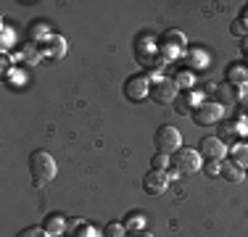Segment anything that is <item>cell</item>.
I'll use <instances>...</instances> for the list:
<instances>
[{"mask_svg":"<svg viewBox=\"0 0 248 237\" xmlns=\"http://www.w3.org/2000/svg\"><path fill=\"white\" fill-rule=\"evenodd\" d=\"M158 45H167V47H172V50L185 53L187 40H185V34H182V32H177V29H167V32L161 34V40H158Z\"/></svg>","mask_w":248,"mask_h":237,"instance_id":"cell-15","label":"cell"},{"mask_svg":"<svg viewBox=\"0 0 248 237\" xmlns=\"http://www.w3.org/2000/svg\"><path fill=\"white\" fill-rule=\"evenodd\" d=\"M45 232H48L50 237H61L63 235V229H66V219L61 216V213H50L48 219H45Z\"/></svg>","mask_w":248,"mask_h":237,"instance_id":"cell-16","label":"cell"},{"mask_svg":"<svg viewBox=\"0 0 248 237\" xmlns=\"http://www.w3.org/2000/svg\"><path fill=\"white\" fill-rule=\"evenodd\" d=\"M217 103L219 105H224V108H227V105H232L235 100H238V90H235L232 85H227V82H224V85H217Z\"/></svg>","mask_w":248,"mask_h":237,"instance_id":"cell-17","label":"cell"},{"mask_svg":"<svg viewBox=\"0 0 248 237\" xmlns=\"http://www.w3.org/2000/svg\"><path fill=\"white\" fill-rule=\"evenodd\" d=\"M201 103H203V92H198V90H185V92L177 95V100H174V111H177L180 116H190Z\"/></svg>","mask_w":248,"mask_h":237,"instance_id":"cell-10","label":"cell"},{"mask_svg":"<svg viewBox=\"0 0 248 237\" xmlns=\"http://www.w3.org/2000/svg\"><path fill=\"white\" fill-rule=\"evenodd\" d=\"M16 58H19V61H24L27 66H34V63H40V58H43V50H40V47H34V45H27Z\"/></svg>","mask_w":248,"mask_h":237,"instance_id":"cell-21","label":"cell"},{"mask_svg":"<svg viewBox=\"0 0 248 237\" xmlns=\"http://www.w3.org/2000/svg\"><path fill=\"white\" fill-rule=\"evenodd\" d=\"M201 156L206 158V161H224V156H227V142H222V137H203L198 145Z\"/></svg>","mask_w":248,"mask_h":237,"instance_id":"cell-9","label":"cell"},{"mask_svg":"<svg viewBox=\"0 0 248 237\" xmlns=\"http://www.w3.org/2000/svg\"><path fill=\"white\" fill-rule=\"evenodd\" d=\"M203 171H206V177H222V161H206L203 163Z\"/></svg>","mask_w":248,"mask_h":237,"instance_id":"cell-27","label":"cell"},{"mask_svg":"<svg viewBox=\"0 0 248 237\" xmlns=\"http://www.w3.org/2000/svg\"><path fill=\"white\" fill-rule=\"evenodd\" d=\"M248 53V37H243V56Z\"/></svg>","mask_w":248,"mask_h":237,"instance_id":"cell-32","label":"cell"},{"mask_svg":"<svg viewBox=\"0 0 248 237\" xmlns=\"http://www.w3.org/2000/svg\"><path fill=\"white\" fill-rule=\"evenodd\" d=\"M243 171H246V169H240L235 161H222V177H224L227 182H232V185H238V182L246 179Z\"/></svg>","mask_w":248,"mask_h":237,"instance_id":"cell-18","label":"cell"},{"mask_svg":"<svg viewBox=\"0 0 248 237\" xmlns=\"http://www.w3.org/2000/svg\"><path fill=\"white\" fill-rule=\"evenodd\" d=\"M177 95H180V90H177L174 79H169V76H161V79L151 82V95H148V98L153 100V103H158V105L174 103Z\"/></svg>","mask_w":248,"mask_h":237,"instance_id":"cell-7","label":"cell"},{"mask_svg":"<svg viewBox=\"0 0 248 237\" xmlns=\"http://www.w3.org/2000/svg\"><path fill=\"white\" fill-rule=\"evenodd\" d=\"M240 21H243L246 27H248V5H246V8H243V14H240Z\"/></svg>","mask_w":248,"mask_h":237,"instance_id":"cell-31","label":"cell"},{"mask_svg":"<svg viewBox=\"0 0 248 237\" xmlns=\"http://www.w3.org/2000/svg\"><path fill=\"white\" fill-rule=\"evenodd\" d=\"M124 95H127L129 103H143L151 95V79L148 74H132L124 82Z\"/></svg>","mask_w":248,"mask_h":237,"instance_id":"cell-6","label":"cell"},{"mask_svg":"<svg viewBox=\"0 0 248 237\" xmlns=\"http://www.w3.org/2000/svg\"><path fill=\"white\" fill-rule=\"evenodd\" d=\"M72 237H100V235L90 222H77L72 227Z\"/></svg>","mask_w":248,"mask_h":237,"instance_id":"cell-22","label":"cell"},{"mask_svg":"<svg viewBox=\"0 0 248 237\" xmlns=\"http://www.w3.org/2000/svg\"><path fill=\"white\" fill-rule=\"evenodd\" d=\"M153 145H156L158 153L174 156V153L182 148V134H180V129L172 127V124H164V127H158L156 134H153Z\"/></svg>","mask_w":248,"mask_h":237,"instance_id":"cell-3","label":"cell"},{"mask_svg":"<svg viewBox=\"0 0 248 237\" xmlns=\"http://www.w3.org/2000/svg\"><path fill=\"white\" fill-rule=\"evenodd\" d=\"M103 237H127V227L122 222H108L103 227Z\"/></svg>","mask_w":248,"mask_h":237,"instance_id":"cell-25","label":"cell"},{"mask_svg":"<svg viewBox=\"0 0 248 237\" xmlns=\"http://www.w3.org/2000/svg\"><path fill=\"white\" fill-rule=\"evenodd\" d=\"M209 53L203 50V47H187L185 50V63H187V69L190 71H203V69H209Z\"/></svg>","mask_w":248,"mask_h":237,"instance_id":"cell-12","label":"cell"},{"mask_svg":"<svg viewBox=\"0 0 248 237\" xmlns=\"http://www.w3.org/2000/svg\"><path fill=\"white\" fill-rule=\"evenodd\" d=\"M124 227H127V232H140V229H145V213H129Z\"/></svg>","mask_w":248,"mask_h":237,"instance_id":"cell-23","label":"cell"},{"mask_svg":"<svg viewBox=\"0 0 248 237\" xmlns=\"http://www.w3.org/2000/svg\"><path fill=\"white\" fill-rule=\"evenodd\" d=\"M172 169L177 174H196L203 169V156H201L198 148H180L172 156Z\"/></svg>","mask_w":248,"mask_h":237,"instance_id":"cell-2","label":"cell"},{"mask_svg":"<svg viewBox=\"0 0 248 237\" xmlns=\"http://www.w3.org/2000/svg\"><path fill=\"white\" fill-rule=\"evenodd\" d=\"M29 174H32V187H45L56 179L58 163L48 150H34L29 156Z\"/></svg>","mask_w":248,"mask_h":237,"instance_id":"cell-1","label":"cell"},{"mask_svg":"<svg viewBox=\"0 0 248 237\" xmlns=\"http://www.w3.org/2000/svg\"><path fill=\"white\" fill-rule=\"evenodd\" d=\"M151 169L169 171V169H172V156H167V153H156V156L151 158Z\"/></svg>","mask_w":248,"mask_h":237,"instance_id":"cell-24","label":"cell"},{"mask_svg":"<svg viewBox=\"0 0 248 237\" xmlns=\"http://www.w3.org/2000/svg\"><path fill=\"white\" fill-rule=\"evenodd\" d=\"M135 58L143 69H153L158 61V43L153 34H140L135 40Z\"/></svg>","mask_w":248,"mask_h":237,"instance_id":"cell-4","label":"cell"},{"mask_svg":"<svg viewBox=\"0 0 248 237\" xmlns=\"http://www.w3.org/2000/svg\"><path fill=\"white\" fill-rule=\"evenodd\" d=\"M174 85H177V90H180V92L193 90V85H196V76H193V71H190V69H180V71L174 74Z\"/></svg>","mask_w":248,"mask_h":237,"instance_id":"cell-20","label":"cell"},{"mask_svg":"<svg viewBox=\"0 0 248 237\" xmlns=\"http://www.w3.org/2000/svg\"><path fill=\"white\" fill-rule=\"evenodd\" d=\"M227 85H232L235 90L248 87V66L246 63H230L227 66Z\"/></svg>","mask_w":248,"mask_h":237,"instance_id":"cell-13","label":"cell"},{"mask_svg":"<svg viewBox=\"0 0 248 237\" xmlns=\"http://www.w3.org/2000/svg\"><path fill=\"white\" fill-rule=\"evenodd\" d=\"M127 237H153L148 229H140V232H127Z\"/></svg>","mask_w":248,"mask_h":237,"instance_id":"cell-30","label":"cell"},{"mask_svg":"<svg viewBox=\"0 0 248 237\" xmlns=\"http://www.w3.org/2000/svg\"><path fill=\"white\" fill-rule=\"evenodd\" d=\"M16 237H50V235L45 232V227H27V229H21Z\"/></svg>","mask_w":248,"mask_h":237,"instance_id":"cell-29","label":"cell"},{"mask_svg":"<svg viewBox=\"0 0 248 237\" xmlns=\"http://www.w3.org/2000/svg\"><path fill=\"white\" fill-rule=\"evenodd\" d=\"M230 161H235L240 169H248V142H235L230 148Z\"/></svg>","mask_w":248,"mask_h":237,"instance_id":"cell-19","label":"cell"},{"mask_svg":"<svg viewBox=\"0 0 248 237\" xmlns=\"http://www.w3.org/2000/svg\"><path fill=\"white\" fill-rule=\"evenodd\" d=\"M219 132H222V142H224V140H227V142H235L238 137H243V134L248 132V127H246V124H238L235 118H227V121L219 124Z\"/></svg>","mask_w":248,"mask_h":237,"instance_id":"cell-14","label":"cell"},{"mask_svg":"<svg viewBox=\"0 0 248 237\" xmlns=\"http://www.w3.org/2000/svg\"><path fill=\"white\" fill-rule=\"evenodd\" d=\"M14 27H8V24H3V40H0V47H3V56H8V50L14 47Z\"/></svg>","mask_w":248,"mask_h":237,"instance_id":"cell-26","label":"cell"},{"mask_svg":"<svg viewBox=\"0 0 248 237\" xmlns=\"http://www.w3.org/2000/svg\"><path fill=\"white\" fill-rule=\"evenodd\" d=\"M230 34H232V37H240V40H243V37H248V27H246V24L240 21V19H235L232 27H230Z\"/></svg>","mask_w":248,"mask_h":237,"instance_id":"cell-28","label":"cell"},{"mask_svg":"<svg viewBox=\"0 0 248 237\" xmlns=\"http://www.w3.org/2000/svg\"><path fill=\"white\" fill-rule=\"evenodd\" d=\"M169 182H172V179H169V171L151 169L148 174L143 177V190H145V195H151V198H158V195L167 193Z\"/></svg>","mask_w":248,"mask_h":237,"instance_id":"cell-8","label":"cell"},{"mask_svg":"<svg viewBox=\"0 0 248 237\" xmlns=\"http://www.w3.org/2000/svg\"><path fill=\"white\" fill-rule=\"evenodd\" d=\"M40 50H43L45 58H50V61H58V58L66 56V40L61 37V34H50V40L45 45H40Z\"/></svg>","mask_w":248,"mask_h":237,"instance_id":"cell-11","label":"cell"},{"mask_svg":"<svg viewBox=\"0 0 248 237\" xmlns=\"http://www.w3.org/2000/svg\"><path fill=\"white\" fill-rule=\"evenodd\" d=\"M224 114H227L224 105H219L217 100H203V103L190 114V118L198 124V127H214V124H222Z\"/></svg>","mask_w":248,"mask_h":237,"instance_id":"cell-5","label":"cell"}]
</instances>
